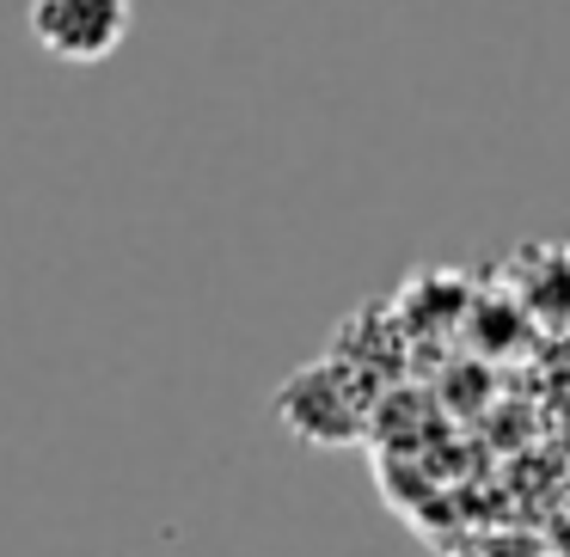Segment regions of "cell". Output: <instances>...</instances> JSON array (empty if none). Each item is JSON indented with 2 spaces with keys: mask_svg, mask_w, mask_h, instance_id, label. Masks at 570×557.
Instances as JSON below:
<instances>
[{
  "mask_svg": "<svg viewBox=\"0 0 570 557\" xmlns=\"http://www.w3.org/2000/svg\"><path fill=\"white\" fill-rule=\"evenodd\" d=\"M31 43L62 68H99L136 31V0H31Z\"/></svg>",
  "mask_w": 570,
  "mask_h": 557,
  "instance_id": "6da1fadb",
  "label": "cell"
}]
</instances>
